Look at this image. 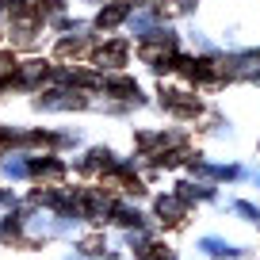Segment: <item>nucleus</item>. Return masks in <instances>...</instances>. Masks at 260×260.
Wrapping results in <instances>:
<instances>
[{
	"mask_svg": "<svg viewBox=\"0 0 260 260\" xmlns=\"http://www.w3.org/2000/svg\"><path fill=\"white\" fill-rule=\"evenodd\" d=\"M122 16H126V4H115V8L100 12V27H115V23H119Z\"/></svg>",
	"mask_w": 260,
	"mask_h": 260,
	"instance_id": "nucleus-1",
	"label": "nucleus"
}]
</instances>
